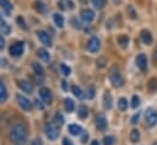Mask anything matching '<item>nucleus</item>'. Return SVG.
I'll use <instances>...</instances> for the list:
<instances>
[{
  "instance_id": "nucleus-1",
  "label": "nucleus",
  "mask_w": 157,
  "mask_h": 145,
  "mask_svg": "<svg viewBox=\"0 0 157 145\" xmlns=\"http://www.w3.org/2000/svg\"><path fill=\"white\" fill-rule=\"evenodd\" d=\"M27 127L22 122L15 123L10 129V139L13 143V145H25L27 141Z\"/></svg>"
},
{
  "instance_id": "nucleus-2",
  "label": "nucleus",
  "mask_w": 157,
  "mask_h": 145,
  "mask_svg": "<svg viewBox=\"0 0 157 145\" xmlns=\"http://www.w3.org/2000/svg\"><path fill=\"white\" fill-rule=\"evenodd\" d=\"M109 79H110V82H112V85H113L114 87H120V86H123V84H124L123 76H121V74L119 72V70H118L115 66L110 69Z\"/></svg>"
},
{
  "instance_id": "nucleus-3",
  "label": "nucleus",
  "mask_w": 157,
  "mask_h": 145,
  "mask_svg": "<svg viewBox=\"0 0 157 145\" xmlns=\"http://www.w3.org/2000/svg\"><path fill=\"white\" fill-rule=\"evenodd\" d=\"M145 120H146V125L152 128L157 124V112L153 108H147L145 111Z\"/></svg>"
},
{
  "instance_id": "nucleus-4",
  "label": "nucleus",
  "mask_w": 157,
  "mask_h": 145,
  "mask_svg": "<svg viewBox=\"0 0 157 145\" xmlns=\"http://www.w3.org/2000/svg\"><path fill=\"white\" fill-rule=\"evenodd\" d=\"M59 127L58 124L55 123H49L45 125V135L49 140H55L58 136H59Z\"/></svg>"
},
{
  "instance_id": "nucleus-5",
  "label": "nucleus",
  "mask_w": 157,
  "mask_h": 145,
  "mask_svg": "<svg viewBox=\"0 0 157 145\" xmlns=\"http://www.w3.org/2000/svg\"><path fill=\"white\" fill-rule=\"evenodd\" d=\"M23 50H25V43H23V42H15V43H12V44L10 45V48H9V53H10L12 57H15V58L22 55Z\"/></svg>"
},
{
  "instance_id": "nucleus-6",
  "label": "nucleus",
  "mask_w": 157,
  "mask_h": 145,
  "mask_svg": "<svg viewBox=\"0 0 157 145\" xmlns=\"http://www.w3.org/2000/svg\"><path fill=\"white\" fill-rule=\"evenodd\" d=\"M16 101H17L18 106H20L23 111H31V109L33 108L32 102H31L26 96H23V95L17 93V95H16Z\"/></svg>"
},
{
  "instance_id": "nucleus-7",
  "label": "nucleus",
  "mask_w": 157,
  "mask_h": 145,
  "mask_svg": "<svg viewBox=\"0 0 157 145\" xmlns=\"http://www.w3.org/2000/svg\"><path fill=\"white\" fill-rule=\"evenodd\" d=\"M99 48H101V42H99V39H98L97 37H91V38L88 39V42H87V49H88V52H91V53H97V52L99 50Z\"/></svg>"
},
{
  "instance_id": "nucleus-8",
  "label": "nucleus",
  "mask_w": 157,
  "mask_h": 145,
  "mask_svg": "<svg viewBox=\"0 0 157 145\" xmlns=\"http://www.w3.org/2000/svg\"><path fill=\"white\" fill-rule=\"evenodd\" d=\"M39 96L42 98V101L45 103V104H50L52 101H53V96H52V92L48 87H42L39 90Z\"/></svg>"
},
{
  "instance_id": "nucleus-9",
  "label": "nucleus",
  "mask_w": 157,
  "mask_h": 145,
  "mask_svg": "<svg viewBox=\"0 0 157 145\" xmlns=\"http://www.w3.org/2000/svg\"><path fill=\"white\" fill-rule=\"evenodd\" d=\"M37 37H38V39L44 44V45H47V47H52V38H50V36H49V33H47L45 31H38L37 32Z\"/></svg>"
},
{
  "instance_id": "nucleus-10",
  "label": "nucleus",
  "mask_w": 157,
  "mask_h": 145,
  "mask_svg": "<svg viewBox=\"0 0 157 145\" xmlns=\"http://www.w3.org/2000/svg\"><path fill=\"white\" fill-rule=\"evenodd\" d=\"M17 86L26 93H32L33 92V85L27 80H18L17 81Z\"/></svg>"
},
{
  "instance_id": "nucleus-11",
  "label": "nucleus",
  "mask_w": 157,
  "mask_h": 145,
  "mask_svg": "<svg viewBox=\"0 0 157 145\" xmlns=\"http://www.w3.org/2000/svg\"><path fill=\"white\" fill-rule=\"evenodd\" d=\"M136 65L141 71H146L147 69V58L145 54H139L136 57Z\"/></svg>"
},
{
  "instance_id": "nucleus-12",
  "label": "nucleus",
  "mask_w": 157,
  "mask_h": 145,
  "mask_svg": "<svg viewBox=\"0 0 157 145\" xmlns=\"http://www.w3.org/2000/svg\"><path fill=\"white\" fill-rule=\"evenodd\" d=\"M96 127L101 131L105 130V128H107V119H105V116L103 113L97 116V118H96Z\"/></svg>"
},
{
  "instance_id": "nucleus-13",
  "label": "nucleus",
  "mask_w": 157,
  "mask_h": 145,
  "mask_svg": "<svg viewBox=\"0 0 157 145\" xmlns=\"http://www.w3.org/2000/svg\"><path fill=\"white\" fill-rule=\"evenodd\" d=\"M81 18L85 21V22H92L93 21V18H94V12H93V10H91V9H83V10H81Z\"/></svg>"
},
{
  "instance_id": "nucleus-14",
  "label": "nucleus",
  "mask_w": 157,
  "mask_h": 145,
  "mask_svg": "<svg viewBox=\"0 0 157 145\" xmlns=\"http://www.w3.org/2000/svg\"><path fill=\"white\" fill-rule=\"evenodd\" d=\"M140 39H141V42H142L144 44H146V45L151 44V43H152V34H151V32H150V31H146V29L141 31V33H140Z\"/></svg>"
},
{
  "instance_id": "nucleus-15",
  "label": "nucleus",
  "mask_w": 157,
  "mask_h": 145,
  "mask_svg": "<svg viewBox=\"0 0 157 145\" xmlns=\"http://www.w3.org/2000/svg\"><path fill=\"white\" fill-rule=\"evenodd\" d=\"M112 104H113V97L109 92H105L104 96H103V106H104L105 109H110Z\"/></svg>"
},
{
  "instance_id": "nucleus-16",
  "label": "nucleus",
  "mask_w": 157,
  "mask_h": 145,
  "mask_svg": "<svg viewBox=\"0 0 157 145\" xmlns=\"http://www.w3.org/2000/svg\"><path fill=\"white\" fill-rule=\"evenodd\" d=\"M77 116L81 119H85L88 116V108H87L86 104H80L78 106V108H77Z\"/></svg>"
},
{
  "instance_id": "nucleus-17",
  "label": "nucleus",
  "mask_w": 157,
  "mask_h": 145,
  "mask_svg": "<svg viewBox=\"0 0 157 145\" xmlns=\"http://www.w3.org/2000/svg\"><path fill=\"white\" fill-rule=\"evenodd\" d=\"M67 130H69V133L71 134V135H80L83 130H82V128L80 127V125H77V124H70L69 127H67Z\"/></svg>"
},
{
  "instance_id": "nucleus-18",
  "label": "nucleus",
  "mask_w": 157,
  "mask_h": 145,
  "mask_svg": "<svg viewBox=\"0 0 157 145\" xmlns=\"http://www.w3.org/2000/svg\"><path fill=\"white\" fill-rule=\"evenodd\" d=\"M37 55H38L39 59H42L43 61H48L49 58H50V55H49V53H48V50H47L45 48H39V49L37 50Z\"/></svg>"
},
{
  "instance_id": "nucleus-19",
  "label": "nucleus",
  "mask_w": 157,
  "mask_h": 145,
  "mask_svg": "<svg viewBox=\"0 0 157 145\" xmlns=\"http://www.w3.org/2000/svg\"><path fill=\"white\" fill-rule=\"evenodd\" d=\"M0 7L6 12V15H10V12L12 10V5L9 0H0Z\"/></svg>"
},
{
  "instance_id": "nucleus-20",
  "label": "nucleus",
  "mask_w": 157,
  "mask_h": 145,
  "mask_svg": "<svg viewBox=\"0 0 157 145\" xmlns=\"http://www.w3.org/2000/svg\"><path fill=\"white\" fill-rule=\"evenodd\" d=\"M147 88H148V91L152 92V93H155V92L157 91V79H156V77H151V79L148 80V82H147Z\"/></svg>"
},
{
  "instance_id": "nucleus-21",
  "label": "nucleus",
  "mask_w": 157,
  "mask_h": 145,
  "mask_svg": "<svg viewBox=\"0 0 157 145\" xmlns=\"http://www.w3.org/2000/svg\"><path fill=\"white\" fill-rule=\"evenodd\" d=\"M64 107H65V111L66 112H72L75 109V102L71 100V98H65L64 101Z\"/></svg>"
},
{
  "instance_id": "nucleus-22",
  "label": "nucleus",
  "mask_w": 157,
  "mask_h": 145,
  "mask_svg": "<svg viewBox=\"0 0 157 145\" xmlns=\"http://www.w3.org/2000/svg\"><path fill=\"white\" fill-rule=\"evenodd\" d=\"M7 98V91H6V87L5 85L0 81V103H4Z\"/></svg>"
},
{
  "instance_id": "nucleus-23",
  "label": "nucleus",
  "mask_w": 157,
  "mask_h": 145,
  "mask_svg": "<svg viewBox=\"0 0 157 145\" xmlns=\"http://www.w3.org/2000/svg\"><path fill=\"white\" fill-rule=\"evenodd\" d=\"M117 41H118V43H119V45L121 47V48H126L128 47V44H129V37L128 36H119L118 38H117Z\"/></svg>"
},
{
  "instance_id": "nucleus-24",
  "label": "nucleus",
  "mask_w": 157,
  "mask_h": 145,
  "mask_svg": "<svg viewBox=\"0 0 157 145\" xmlns=\"http://www.w3.org/2000/svg\"><path fill=\"white\" fill-rule=\"evenodd\" d=\"M10 31H11V27H10L5 21L0 20V33H2V34H9Z\"/></svg>"
},
{
  "instance_id": "nucleus-25",
  "label": "nucleus",
  "mask_w": 157,
  "mask_h": 145,
  "mask_svg": "<svg viewBox=\"0 0 157 145\" xmlns=\"http://www.w3.org/2000/svg\"><path fill=\"white\" fill-rule=\"evenodd\" d=\"M32 68H33V70H34V72L37 74V75H43L44 74V69H43V66L39 64V63H37V61H33L32 63Z\"/></svg>"
},
{
  "instance_id": "nucleus-26",
  "label": "nucleus",
  "mask_w": 157,
  "mask_h": 145,
  "mask_svg": "<svg viewBox=\"0 0 157 145\" xmlns=\"http://www.w3.org/2000/svg\"><path fill=\"white\" fill-rule=\"evenodd\" d=\"M54 22H55V25L59 27V28H61V27H64V17L60 15V14H54Z\"/></svg>"
},
{
  "instance_id": "nucleus-27",
  "label": "nucleus",
  "mask_w": 157,
  "mask_h": 145,
  "mask_svg": "<svg viewBox=\"0 0 157 145\" xmlns=\"http://www.w3.org/2000/svg\"><path fill=\"white\" fill-rule=\"evenodd\" d=\"M71 91H72V93L77 97V98H83V92H82V90L78 87V86H76V85H72L71 86Z\"/></svg>"
},
{
  "instance_id": "nucleus-28",
  "label": "nucleus",
  "mask_w": 157,
  "mask_h": 145,
  "mask_svg": "<svg viewBox=\"0 0 157 145\" xmlns=\"http://www.w3.org/2000/svg\"><path fill=\"white\" fill-rule=\"evenodd\" d=\"M130 140L131 143H137L140 140V131L137 129H132L130 131Z\"/></svg>"
},
{
  "instance_id": "nucleus-29",
  "label": "nucleus",
  "mask_w": 157,
  "mask_h": 145,
  "mask_svg": "<svg viewBox=\"0 0 157 145\" xmlns=\"http://www.w3.org/2000/svg\"><path fill=\"white\" fill-rule=\"evenodd\" d=\"M118 108H119L120 111H125V109L128 108V100L124 98V97L119 98V101H118Z\"/></svg>"
},
{
  "instance_id": "nucleus-30",
  "label": "nucleus",
  "mask_w": 157,
  "mask_h": 145,
  "mask_svg": "<svg viewBox=\"0 0 157 145\" xmlns=\"http://www.w3.org/2000/svg\"><path fill=\"white\" fill-rule=\"evenodd\" d=\"M92 4H93V6L96 9L101 10L107 5V0H92Z\"/></svg>"
},
{
  "instance_id": "nucleus-31",
  "label": "nucleus",
  "mask_w": 157,
  "mask_h": 145,
  "mask_svg": "<svg viewBox=\"0 0 157 145\" xmlns=\"http://www.w3.org/2000/svg\"><path fill=\"white\" fill-rule=\"evenodd\" d=\"M54 122H55L56 124H59V125H63V124H64V117H63V114H61L60 112H56V113H55V116H54Z\"/></svg>"
},
{
  "instance_id": "nucleus-32",
  "label": "nucleus",
  "mask_w": 157,
  "mask_h": 145,
  "mask_svg": "<svg viewBox=\"0 0 157 145\" xmlns=\"http://www.w3.org/2000/svg\"><path fill=\"white\" fill-rule=\"evenodd\" d=\"M86 96H87V98H90V100L94 98V96H96V88H94V86H88Z\"/></svg>"
},
{
  "instance_id": "nucleus-33",
  "label": "nucleus",
  "mask_w": 157,
  "mask_h": 145,
  "mask_svg": "<svg viewBox=\"0 0 157 145\" xmlns=\"http://www.w3.org/2000/svg\"><path fill=\"white\" fill-rule=\"evenodd\" d=\"M114 141H115V139L112 135H105L103 138V145H113Z\"/></svg>"
},
{
  "instance_id": "nucleus-34",
  "label": "nucleus",
  "mask_w": 157,
  "mask_h": 145,
  "mask_svg": "<svg viewBox=\"0 0 157 145\" xmlns=\"http://www.w3.org/2000/svg\"><path fill=\"white\" fill-rule=\"evenodd\" d=\"M34 9L38 11V12H45V6L42 1H36L34 2Z\"/></svg>"
},
{
  "instance_id": "nucleus-35",
  "label": "nucleus",
  "mask_w": 157,
  "mask_h": 145,
  "mask_svg": "<svg viewBox=\"0 0 157 145\" xmlns=\"http://www.w3.org/2000/svg\"><path fill=\"white\" fill-rule=\"evenodd\" d=\"M126 12H128V15H129V17L130 18H136V11H135V9L131 6V5H129L128 7H126Z\"/></svg>"
},
{
  "instance_id": "nucleus-36",
  "label": "nucleus",
  "mask_w": 157,
  "mask_h": 145,
  "mask_svg": "<svg viewBox=\"0 0 157 145\" xmlns=\"http://www.w3.org/2000/svg\"><path fill=\"white\" fill-rule=\"evenodd\" d=\"M16 21H17V25H18V26H20V27H21L22 29H27V28H28L22 16H17V18H16Z\"/></svg>"
},
{
  "instance_id": "nucleus-37",
  "label": "nucleus",
  "mask_w": 157,
  "mask_h": 145,
  "mask_svg": "<svg viewBox=\"0 0 157 145\" xmlns=\"http://www.w3.org/2000/svg\"><path fill=\"white\" fill-rule=\"evenodd\" d=\"M60 70H61V72H63L65 76H69L70 72H71V69H70L67 65H65V64H60Z\"/></svg>"
},
{
  "instance_id": "nucleus-38",
  "label": "nucleus",
  "mask_w": 157,
  "mask_h": 145,
  "mask_svg": "<svg viewBox=\"0 0 157 145\" xmlns=\"http://www.w3.org/2000/svg\"><path fill=\"white\" fill-rule=\"evenodd\" d=\"M139 104H140V97L136 96V95H134L132 98H131V107L132 108H136Z\"/></svg>"
},
{
  "instance_id": "nucleus-39",
  "label": "nucleus",
  "mask_w": 157,
  "mask_h": 145,
  "mask_svg": "<svg viewBox=\"0 0 157 145\" xmlns=\"http://www.w3.org/2000/svg\"><path fill=\"white\" fill-rule=\"evenodd\" d=\"M105 65H107V59L104 57H101L97 59V66L98 68H104Z\"/></svg>"
},
{
  "instance_id": "nucleus-40",
  "label": "nucleus",
  "mask_w": 157,
  "mask_h": 145,
  "mask_svg": "<svg viewBox=\"0 0 157 145\" xmlns=\"http://www.w3.org/2000/svg\"><path fill=\"white\" fill-rule=\"evenodd\" d=\"M139 119H140V112H137L136 114H134L132 117H131V124H136L137 122H139Z\"/></svg>"
},
{
  "instance_id": "nucleus-41",
  "label": "nucleus",
  "mask_w": 157,
  "mask_h": 145,
  "mask_svg": "<svg viewBox=\"0 0 157 145\" xmlns=\"http://www.w3.org/2000/svg\"><path fill=\"white\" fill-rule=\"evenodd\" d=\"M34 104H36V107L37 108H39V109H43L44 108V104L42 103V101H39L38 98L37 100H34Z\"/></svg>"
},
{
  "instance_id": "nucleus-42",
  "label": "nucleus",
  "mask_w": 157,
  "mask_h": 145,
  "mask_svg": "<svg viewBox=\"0 0 157 145\" xmlns=\"http://www.w3.org/2000/svg\"><path fill=\"white\" fill-rule=\"evenodd\" d=\"M29 145H43V144H42V140H40L39 138H34V139L31 141Z\"/></svg>"
},
{
  "instance_id": "nucleus-43",
  "label": "nucleus",
  "mask_w": 157,
  "mask_h": 145,
  "mask_svg": "<svg viewBox=\"0 0 157 145\" xmlns=\"http://www.w3.org/2000/svg\"><path fill=\"white\" fill-rule=\"evenodd\" d=\"M63 145H74V144H72V141H71L70 139L64 138V139H63Z\"/></svg>"
},
{
  "instance_id": "nucleus-44",
  "label": "nucleus",
  "mask_w": 157,
  "mask_h": 145,
  "mask_svg": "<svg viewBox=\"0 0 157 145\" xmlns=\"http://www.w3.org/2000/svg\"><path fill=\"white\" fill-rule=\"evenodd\" d=\"M5 47V39H4V37L0 34V49H2Z\"/></svg>"
},
{
  "instance_id": "nucleus-45",
  "label": "nucleus",
  "mask_w": 157,
  "mask_h": 145,
  "mask_svg": "<svg viewBox=\"0 0 157 145\" xmlns=\"http://www.w3.org/2000/svg\"><path fill=\"white\" fill-rule=\"evenodd\" d=\"M61 87H63V90H64V91H66V90H67V82H66L65 80H63V81H61Z\"/></svg>"
},
{
  "instance_id": "nucleus-46",
  "label": "nucleus",
  "mask_w": 157,
  "mask_h": 145,
  "mask_svg": "<svg viewBox=\"0 0 157 145\" xmlns=\"http://www.w3.org/2000/svg\"><path fill=\"white\" fill-rule=\"evenodd\" d=\"M87 139H88V134H86V133H85V134H83V136H82V143L85 144Z\"/></svg>"
},
{
  "instance_id": "nucleus-47",
  "label": "nucleus",
  "mask_w": 157,
  "mask_h": 145,
  "mask_svg": "<svg viewBox=\"0 0 157 145\" xmlns=\"http://www.w3.org/2000/svg\"><path fill=\"white\" fill-rule=\"evenodd\" d=\"M153 60H155V63H157V49H155V52H153Z\"/></svg>"
},
{
  "instance_id": "nucleus-48",
  "label": "nucleus",
  "mask_w": 157,
  "mask_h": 145,
  "mask_svg": "<svg viewBox=\"0 0 157 145\" xmlns=\"http://www.w3.org/2000/svg\"><path fill=\"white\" fill-rule=\"evenodd\" d=\"M91 145H99V143H98L97 140H93V141L91 143Z\"/></svg>"
},
{
  "instance_id": "nucleus-49",
  "label": "nucleus",
  "mask_w": 157,
  "mask_h": 145,
  "mask_svg": "<svg viewBox=\"0 0 157 145\" xmlns=\"http://www.w3.org/2000/svg\"><path fill=\"white\" fill-rule=\"evenodd\" d=\"M67 6H70V9H72V7H74V5H72V1H69V2H67Z\"/></svg>"
},
{
  "instance_id": "nucleus-50",
  "label": "nucleus",
  "mask_w": 157,
  "mask_h": 145,
  "mask_svg": "<svg viewBox=\"0 0 157 145\" xmlns=\"http://www.w3.org/2000/svg\"><path fill=\"white\" fill-rule=\"evenodd\" d=\"M114 2H115V4H120V2H121V0H114Z\"/></svg>"
},
{
  "instance_id": "nucleus-51",
  "label": "nucleus",
  "mask_w": 157,
  "mask_h": 145,
  "mask_svg": "<svg viewBox=\"0 0 157 145\" xmlns=\"http://www.w3.org/2000/svg\"><path fill=\"white\" fill-rule=\"evenodd\" d=\"M1 18H2V16H1V14H0V20H1Z\"/></svg>"
}]
</instances>
